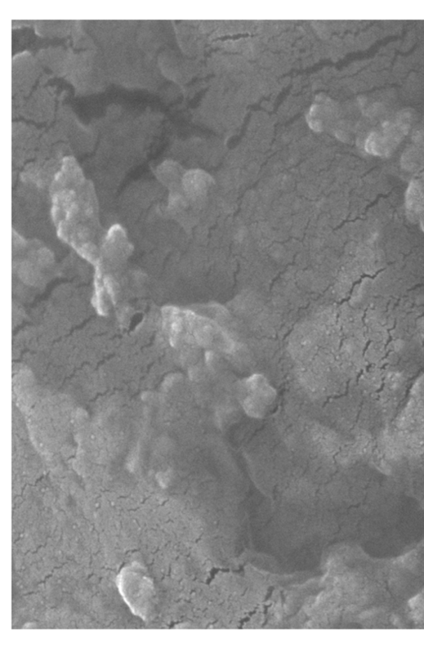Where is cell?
<instances>
[{
	"mask_svg": "<svg viewBox=\"0 0 424 648\" xmlns=\"http://www.w3.org/2000/svg\"><path fill=\"white\" fill-rule=\"evenodd\" d=\"M247 387L249 396L244 401V409L253 417L261 418L265 413L266 406L273 400L275 391L260 375H254L249 378Z\"/></svg>",
	"mask_w": 424,
	"mask_h": 648,
	"instance_id": "2",
	"label": "cell"
},
{
	"mask_svg": "<svg viewBox=\"0 0 424 648\" xmlns=\"http://www.w3.org/2000/svg\"><path fill=\"white\" fill-rule=\"evenodd\" d=\"M406 205L409 212L419 214L424 211V193L418 182H413L406 196Z\"/></svg>",
	"mask_w": 424,
	"mask_h": 648,
	"instance_id": "3",
	"label": "cell"
},
{
	"mask_svg": "<svg viewBox=\"0 0 424 648\" xmlns=\"http://www.w3.org/2000/svg\"><path fill=\"white\" fill-rule=\"evenodd\" d=\"M52 218L58 235L94 265L98 261L94 236L97 208L92 192L73 161L66 160L54 182Z\"/></svg>",
	"mask_w": 424,
	"mask_h": 648,
	"instance_id": "1",
	"label": "cell"
}]
</instances>
